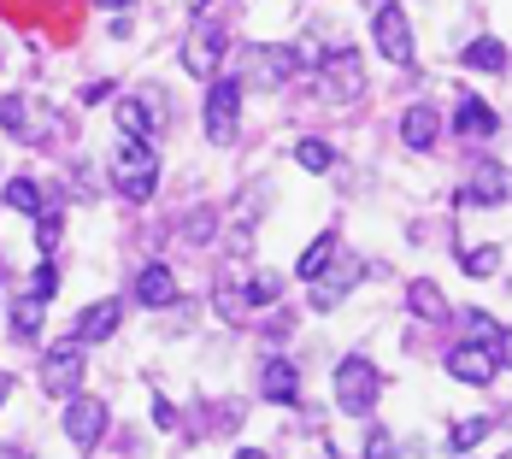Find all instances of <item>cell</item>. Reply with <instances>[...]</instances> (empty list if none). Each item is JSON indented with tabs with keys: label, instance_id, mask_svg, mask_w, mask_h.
<instances>
[{
	"label": "cell",
	"instance_id": "13",
	"mask_svg": "<svg viewBox=\"0 0 512 459\" xmlns=\"http://www.w3.org/2000/svg\"><path fill=\"white\" fill-rule=\"evenodd\" d=\"M460 206H507V165L501 159H483L471 171V183L460 189Z\"/></svg>",
	"mask_w": 512,
	"mask_h": 459
},
{
	"label": "cell",
	"instance_id": "31",
	"mask_svg": "<svg viewBox=\"0 0 512 459\" xmlns=\"http://www.w3.org/2000/svg\"><path fill=\"white\" fill-rule=\"evenodd\" d=\"M30 295H36L42 306L59 295V271H53V259H42V265H36V277H30Z\"/></svg>",
	"mask_w": 512,
	"mask_h": 459
},
{
	"label": "cell",
	"instance_id": "4",
	"mask_svg": "<svg viewBox=\"0 0 512 459\" xmlns=\"http://www.w3.org/2000/svg\"><path fill=\"white\" fill-rule=\"evenodd\" d=\"M201 124H206V142H212V148H230V142H236V124H242V83H236V77H218V83L206 89Z\"/></svg>",
	"mask_w": 512,
	"mask_h": 459
},
{
	"label": "cell",
	"instance_id": "18",
	"mask_svg": "<svg viewBox=\"0 0 512 459\" xmlns=\"http://www.w3.org/2000/svg\"><path fill=\"white\" fill-rule=\"evenodd\" d=\"M136 301L142 306H177V271H171V265H142Z\"/></svg>",
	"mask_w": 512,
	"mask_h": 459
},
{
	"label": "cell",
	"instance_id": "10",
	"mask_svg": "<svg viewBox=\"0 0 512 459\" xmlns=\"http://www.w3.org/2000/svg\"><path fill=\"white\" fill-rule=\"evenodd\" d=\"M377 48H383V59H395L401 71H412L418 65V48H412V24L407 12L389 0V6H377Z\"/></svg>",
	"mask_w": 512,
	"mask_h": 459
},
{
	"label": "cell",
	"instance_id": "29",
	"mask_svg": "<svg viewBox=\"0 0 512 459\" xmlns=\"http://www.w3.org/2000/svg\"><path fill=\"white\" fill-rule=\"evenodd\" d=\"M295 165H307V171H330V165H336V148L318 142V136H301V142H295Z\"/></svg>",
	"mask_w": 512,
	"mask_h": 459
},
{
	"label": "cell",
	"instance_id": "21",
	"mask_svg": "<svg viewBox=\"0 0 512 459\" xmlns=\"http://www.w3.org/2000/svg\"><path fill=\"white\" fill-rule=\"evenodd\" d=\"M407 306L418 312V318H430V324H436V318H448V295H442L436 283H424V277L407 289Z\"/></svg>",
	"mask_w": 512,
	"mask_h": 459
},
{
	"label": "cell",
	"instance_id": "5",
	"mask_svg": "<svg viewBox=\"0 0 512 459\" xmlns=\"http://www.w3.org/2000/svg\"><path fill=\"white\" fill-rule=\"evenodd\" d=\"M112 124H118V136L159 142V130H165V95H159V89H142V95L118 101V106H112Z\"/></svg>",
	"mask_w": 512,
	"mask_h": 459
},
{
	"label": "cell",
	"instance_id": "37",
	"mask_svg": "<svg viewBox=\"0 0 512 459\" xmlns=\"http://www.w3.org/2000/svg\"><path fill=\"white\" fill-rule=\"evenodd\" d=\"M0 459H24V454H12V448H0Z\"/></svg>",
	"mask_w": 512,
	"mask_h": 459
},
{
	"label": "cell",
	"instance_id": "27",
	"mask_svg": "<svg viewBox=\"0 0 512 459\" xmlns=\"http://www.w3.org/2000/svg\"><path fill=\"white\" fill-rule=\"evenodd\" d=\"M336 248H342V242H336V230H324V236H318V242H312L307 254H301V277H318V271H324V265H330V259H336Z\"/></svg>",
	"mask_w": 512,
	"mask_h": 459
},
{
	"label": "cell",
	"instance_id": "14",
	"mask_svg": "<svg viewBox=\"0 0 512 459\" xmlns=\"http://www.w3.org/2000/svg\"><path fill=\"white\" fill-rule=\"evenodd\" d=\"M318 71H324L330 95H342V101L365 89V71H359V53H354V42H348V48H330L324 59H318Z\"/></svg>",
	"mask_w": 512,
	"mask_h": 459
},
{
	"label": "cell",
	"instance_id": "35",
	"mask_svg": "<svg viewBox=\"0 0 512 459\" xmlns=\"http://www.w3.org/2000/svg\"><path fill=\"white\" fill-rule=\"evenodd\" d=\"M236 459H271V454H259V448H242V454H236Z\"/></svg>",
	"mask_w": 512,
	"mask_h": 459
},
{
	"label": "cell",
	"instance_id": "17",
	"mask_svg": "<svg viewBox=\"0 0 512 459\" xmlns=\"http://www.w3.org/2000/svg\"><path fill=\"white\" fill-rule=\"evenodd\" d=\"M401 142L412 153H430L442 142V112L436 106H407V118H401Z\"/></svg>",
	"mask_w": 512,
	"mask_h": 459
},
{
	"label": "cell",
	"instance_id": "11",
	"mask_svg": "<svg viewBox=\"0 0 512 459\" xmlns=\"http://www.w3.org/2000/svg\"><path fill=\"white\" fill-rule=\"evenodd\" d=\"M501 365H507V354H495V348H483V342L448 348V371H454L460 383H477V389H489V383L501 377Z\"/></svg>",
	"mask_w": 512,
	"mask_h": 459
},
{
	"label": "cell",
	"instance_id": "28",
	"mask_svg": "<svg viewBox=\"0 0 512 459\" xmlns=\"http://www.w3.org/2000/svg\"><path fill=\"white\" fill-rule=\"evenodd\" d=\"M489 430H495V418H460V424H454V436H448V448H454V454H471Z\"/></svg>",
	"mask_w": 512,
	"mask_h": 459
},
{
	"label": "cell",
	"instance_id": "33",
	"mask_svg": "<svg viewBox=\"0 0 512 459\" xmlns=\"http://www.w3.org/2000/svg\"><path fill=\"white\" fill-rule=\"evenodd\" d=\"M154 424H159V430H171V424H177V412H171L165 395H154Z\"/></svg>",
	"mask_w": 512,
	"mask_h": 459
},
{
	"label": "cell",
	"instance_id": "20",
	"mask_svg": "<svg viewBox=\"0 0 512 459\" xmlns=\"http://www.w3.org/2000/svg\"><path fill=\"white\" fill-rule=\"evenodd\" d=\"M59 230H65V206H59V195H48L42 212H36V248H42V259L59 254Z\"/></svg>",
	"mask_w": 512,
	"mask_h": 459
},
{
	"label": "cell",
	"instance_id": "8",
	"mask_svg": "<svg viewBox=\"0 0 512 459\" xmlns=\"http://www.w3.org/2000/svg\"><path fill=\"white\" fill-rule=\"evenodd\" d=\"M65 436H71L77 454H89L106 436V401H95V395H65Z\"/></svg>",
	"mask_w": 512,
	"mask_h": 459
},
{
	"label": "cell",
	"instance_id": "19",
	"mask_svg": "<svg viewBox=\"0 0 512 459\" xmlns=\"http://www.w3.org/2000/svg\"><path fill=\"white\" fill-rule=\"evenodd\" d=\"M454 130H460L465 142H489V136L501 130V118H495L483 101H460V112H454Z\"/></svg>",
	"mask_w": 512,
	"mask_h": 459
},
{
	"label": "cell",
	"instance_id": "30",
	"mask_svg": "<svg viewBox=\"0 0 512 459\" xmlns=\"http://www.w3.org/2000/svg\"><path fill=\"white\" fill-rule=\"evenodd\" d=\"M465 324H471V342H483V348H495V354H507V330H501V324H495L489 312H471Z\"/></svg>",
	"mask_w": 512,
	"mask_h": 459
},
{
	"label": "cell",
	"instance_id": "9",
	"mask_svg": "<svg viewBox=\"0 0 512 459\" xmlns=\"http://www.w3.org/2000/svg\"><path fill=\"white\" fill-rule=\"evenodd\" d=\"M42 389H48L53 401H65V395L83 389V348L77 342H59V348L42 354Z\"/></svg>",
	"mask_w": 512,
	"mask_h": 459
},
{
	"label": "cell",
	"instance_id": "22",
	"mask_svg": "<svg viewBox=\"0 0 512 459\" xmlns=\"http://www.w3.org/2000/svg\"><path fill=\"white\" fill-rule=\"evenodd\" d=\"M465 65H471V71H507V42H501V36L471 42V48H465Z\"/></svg>",
	"mask_w": 512,
	"mask_h": 459
},
{
	"label": "cell",
	"instance_id": "16",
	"mask_svg": "<svg viewBox=\"0 0 512 459\" xmlns=\"http://www.w3.org/2000/svg\"><path fill=\"white\" fill-rule=\"evenodd\" d=\"M259 395L277 401V407H295V401H301V371H295L289 359H265V365H259Z\"/></svg>",
	"mask_w": 512,
	"mask_h": 459
},
{
	"label": "cell",
	"instance_id": "23",
	"mask_svg": "<svg viewBox=\"0 0 512 459\" xmlns=\"http://www.w3.org/2000/svg\"><path fill=\"white\" fill-rule=\"evenodd\" d=\"M460 271L465 277H495V271H501V242H477V248H465Z\"/></svg>",
	"mask_w": 512,
	"mask_h": 459
},
{
	"label": "cell",
	"instance_id": "3",
	"mask_svg": "<svg viewBox=\"0 0 512 459\" xmlns=\"http://www.w3.org/2000/svg\"><path fill=\"white\" fill-rule=\"evenodd\" d=\"M0 130L18 136V142H30V148H48L53 136H59V118H53V106L30 101V95H6L0 101Z\"/></svg>",
	"mask_w": 512,
	"mask_h": 459
},
{
	"label": "cell",
	"instance_id": "1",
	"mask_svg": "<svg viewBox=\"0 0 512 459\" xmlns=\"http://www.w3.org/2000/svg\"><path fill=\"white\" fill-rule=\"evenodd\" d=\"M112 189H118L124 201H154V189H159L154 142H136V136L118 142V153H112Z\"/></svg>",
	"mask_w": 512,
	"mask_h": 459
},
{
	"label": "cell",
	"instance_id": "25",
	"mask_svg": "<svg viewBox=\"0 0 512 459\" xmlns=\"http://www.w3.org/2000/svg\"><path fill=\"white\" fill-rule=\"evenodd\" d=\"M36 330H42V301L24 295V301L12 306V336H18V342H36Z\"/></svg>",
	"mask_w": 512,
	"mask_h": 459
},
{
	"label": "cell",
	"instance_id": "15",
	"mask_svg": "<svg viewBox=\"0 0 512 459\" xmlns=\"http://www.w3.org/2000/svg\"><path fill=\"white\" fill-rule=\"evenodd\" d=\"M118 324H124V306H118V301H95V306H83V318H77L71 342H77V348H95V342H106Z\"/></svg>",
	"mask_w": 512,
	"mask_h": 459
},
{
	"label": "cell",
	"instance_id": "32",
	"mask_svg": "<svg viewBox=\"0 0 512 459\" xmlns=\"http://www.w3.org/2000/svg\"><path fill=\"white\" fill-rule=\"evenodd\" d=\"M365 459H395V436L389 430H371L365 436Z\"/></svg>",
	"mask_w": 512,
	"mask_h": 459
},
{
	"label": "cell",
	"instance_id": "38",
	"mask_svg": "<svg viewBox=\"0 0 512 459\" xmlns=\"http://www.w3.org/2000/svg\"><path fill=\"white\" fill-rule=\"evenodd\" d=\"M101 6H130V0H101Z\"/></svg>",
	"mask_w": 512,
	"mask_h": 459
},
{
	"label": "cell",
	"instance_id": "34",
	"mask_svg": "<svg viewBox=\"0 0 512 459\" xmlns=\"http://www.w3.org/2000/svg\"><path fill=\"white\" fill-rule=\"evenodd\" d=\"M6 395H12V377H6V371H0V407H6Z\"/></svg>",
	"mask_w": 512,
	"mask_h": 459
},
{
	"label": "cell",
	"instance_id": "36",
	"mask_svg": "<svg viewBox=\"0 0 512 459\" xmlns=\"http://www.w3.org/2000/svg\"><path fill=\"white\" fill-rule=\"evenodd\" d=\"M201 6H212V0H189V12H201Z\"/></svg>",
	"mask_w": 512,
	"mask_h": 459
},
{
	"label": "cell",
	"instance_id": "6",
	"mask_svg": "<svg viewBox=\"0 0 512 459\" xmlns=\"http://www.w3.org/2000/svg\"><path fill=\"white\" fill-rule=\"evenodd\" d=\"M295 71H301V53L283 48V42H254L248 48V83L254 89H283Z\"/></svg>",
	"mask_w": 512,
	"mask_h": 459
},
{
	"label": "cell",
	"instance_id": "26",
	"mask_svg": "<svg viewBox=\"0 0 512 459\" xmlns=\"http://www.w3.org/2000/svg\"><path fill=\"white\" fill-rule=\"evenodd\" d=\"M277 289H283V277H277V271H254V277L242 283V306H271V301H277Z\"/></svg>",
	"mask_w": 512,
	"mask_h": 459
},
{
	"label": "cell",
	"instance_id": "7",
	"mask_svg": "<svg viewBox=\"0 0 512 459\" xmlns=\"http://www.w3.org/2000/svg\"><path fill=\"white\" fill-rule=\"evenodd\" d=\"M354 283H359V259L336 248V259L312 277V306H318V312H336V306L354 295Z\"/></svg>",
	"mask_w": 512,
	"mask_h": 459
},
{
	"label": "cell",
	"instance_id": "24",
	"mask_svg": "<svg viewBox=\"0 0 512 459\" xmlns=\"http://www.w3.org/2000/svg\"><path fill=\"white\" fill-rule=\"evenodd\" d=\"M42 201H48V195H42V189H36L30 177H12V183H6V206H12V212L36 218V212H42Z\"/></svg>",
	"mask_w": 512,
	"mask_h": 459
},
{
	"label": "cell",
	"instance_id": "12",
	"mask_svg": "<svg viewBox=\"0 0 512 459\" xmlns=\"http://www.w3.org/2000/svg\"><path fill=\"white\" fill-rule=\"evenodd\" d=\"M224 24H195L189 30V42H183V65H189V77H212L218 65H224Z\"/></svg>",
	"mask_w": 512,
	"mask_h": 459
},
{
	"label": "cell",
	"instance_id": "2",
	"mask_svg": "<svg viewBox=\"0 0 512 459\" xmlns=\"http://www.w3.org/2000/svg\"><path fill=\"white\" fill-rule=\"evenodd\" d=\"M377 401H383V371H377L371 359L348 354L336 365V407L348 412V418H365Z\"/></svg>",
	"mask_w": 512,
	"mask_h": 459
}]
</instances>
